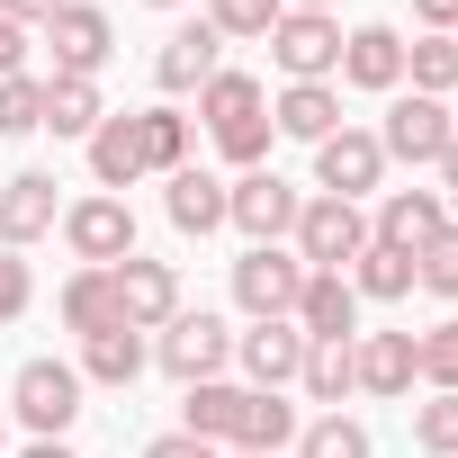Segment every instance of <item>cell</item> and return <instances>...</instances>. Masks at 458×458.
I'll list each match as a JSON object with an SVG mask.
<instances>
[{
  "label": "cell",
  "mask_w": 458,
  "mask_h": 458,
  "mask_svg": "<svg viewBox=\"0 0 458 458\" xmlns=\"http://www.w3.org/2000/svg\"><path fill=\"white\" fill-rule=\"evenodd\" d=\"M144 360H153V342H144L135 324H108V333H90V342H81V360H72V369H81V386H135V377H144Z\"/></svg>",
  "instance_id": "d6986e66"
},
{
  "label": "cell",
  "mask_w": 458,
  "mask_h": 458,
  "mask_svg": "<svg viewBox=\"0 0 458 458\" xmlns=\"http://www.w3.org/2000/svg\"><path fill=\"white\" fill-rule=\"evenodd\" d=\"M413 288L422 297H458V225H440V234L413 252Z\"/></svg>",
  "instance_id": "d590c367"
},
{
  "label": "cell",
  "mask_w": 458,
  "mask_h": 458,
  "mask_svg": "<svg viewBox=\"0 0 458 458\" xmlns=\"http://www.w3.org/2000/svg\"><path fill=\"white\" fill-rule=\"evenodd\" d=\"M413 440H422L431 458H458V395H431V404L413 413Z\"/></svg>",
  "instance_id": "8d00e7d4"
},
{
  "label": "cell",
  "mask_w": 458,
  "mask_h": 458,
  "mask_svg": "<svg viewBox=\"0 0 458 458\" xmlns=\"http://www.w3.org/2000/svg\"><path fill=\"white\" fill-rule=\"evenodd\" d=\"M297 458H369V431H360L351 413H315V422L297 431Z\"/></svg>",
  "instance_id": "836d02e7"
},
{
  "label": "cell",
  "mask_w": 458,
  "mask_h": 458,
  "mask_svg": "<svg viewBox=\"0 0 458 458\" xmlns=\"http://www.w3.org/2000/svg\"><path fill=\"white\" fill-rule=\"evenodd\" d=\"M440 225H449V198H440V189H386L377 216H369V243H395V252L413 261Z\"/></svg>",
  "instance_id": "4fadbf2b"
},
{
  "label": "cell",
  "mask_w": 458,
  "mask_h": 458,
  "mask_svg": "<svg viewBox=\"0 0 458 458\" xmlns=\"http://www.w3.org/2000/svg\"><path fill=\"white\" fill-rule=\"evenodd\" d=\"M64 243H72V261L81 270H117V261H135V207L126 198H72L64 207Z\"/></svg>",
  "instance_id": "3957f363"
},
{
  "label": "cell",
  "mask_w": 458,
  "mask_h": 458,
  "mask_svg": "<svg viewBox=\"0 0 458 458\" xmlns=\"http://www.w3.org/2000/svg\"><path fill=\"white\" fill-rule=\"evenodd\" d=\"M261 46L279 55L288 81H333V72H342V19H333V10H288Z\"/></svg>",
  "instance_id": "ba28073f"
},
{
  "label": "cell",
  "mask_w": 458,
  "mask_h": 458,
  "mask_svg": "<svg viewBox=\"0 0 458 458\" xmlns=\"http://www.w3.org/2000/svg\"><path fill=\"white\" fill-rule=\"evenodd\" d=\"M234 360H243V377L261 395H288L297 369H306V333L297 324H252V333H234Z\"/></svg>",
  "instance_id": "5bb4252c"
},
{
  "label": "cell",
  "mask_w": 458,
  "mask_h": 458,
  "mask_svg": "<svg viewBox=\"0 0 458 458\" xmlns=\"http://www.w3.org/2000/svg\"><path fill=\"white\" fill-rule=\"evenodd\" d=\"M270 126L297 135V144H324V135H342V90L333 81H288L279 108H270Z\"/></svg>",
  "instance_id": "44dd1931"
},
{
  "label": "cell",
  "mask_w": 458,
  "mask_h": 458,
  "mask_svg": "<svg viewBox=\"0 0 458 458\" xmlns=\"http://www.w3.org/2000/svg\"><path fill=\"white\" fill-rule=\"evenodd\" d=\"M216 72H225V37H216L207 19H198V28H171L162 55H153V81H162V90H207Z\"/></svg>",
  "instance_id": "2e32d148"
},
{
  "label": "cell",
  "mask_w": 458,
  "mask_h": 458,
  "mask_svg": "<svg viewBox=\"0 0 458 458\" xmlns=\"http://www.w3.org/2000/svg\"><path fill=\"white\" fill-rule=\"evenodd\" d=\"M440 198H458V144L440 153Z\"/></svg>",
  "instance_id": "ee69618b"
},
{
  "label": "cell",
  "mask_w": 458,
  "mask_h": 458,
  "mask_svg": "<svg viewBox=\"0 0 458 458\" xmlns=\"http://www.w3.org/2000/svg\"><path fill=\"white\" fill-rule=\"evenodd\" d=\"M351 342H360V333H351ZM351 342H306V369H297L306 404L342 413V395H360V377H351Z\"/></svg>",
  "instance_id": "d4e9b609"
},
{
  "label": "cell",
  "mask_w": 458,
  "mask_h": 458,
  "mask_svg": "<svg viewBox=\"0 0 458 458\" xmlns=\"http://www.w3.org/2000/svg\"><path fill=\"white\" fill-rule=\"evenodd\" d=\"M162 207H171L180 234H216V225H225V180L189 162V171H171V198H162Z\"/></svg>",
  "instance_id": "cb8c5ba5"
},
{
  "label": "cell",
  "mask_w": 458,
  "mask_h": 458,
  "mask_svg": "<svg viewBox=\"0 0 458 458\" xmlns=\"http://www.w3.org/2000/svg\"><path fill=\"white\" fill-rule=\"evenodd\" d=\"M288 19V0H207V28L234 46V37H270Z\"/></svg>",
  "instance_id": "d6a6232c"
},
{
  "label": "cell",
  "mask_w": 458,
  "mask_h": 458,
  "mask_svg": "<svg viewBox=\"0 0 458 458\" xmlns=\"http://www.w3.org/2000/svg\"><path fill=\"white\" fill-rule=\"evenodd\" d=\"M55 10H64V0H0V19H19V28H46Z\"/></svg>",
  "instance_id": "b9f144b4"
},
{
  "label": "cell",
  "mask_w": 458,
  "mask_h": 458,
  "mask_svg": "<svg viewBox=\"0 0 458 458\" xmlns=\"http://www.w3.org/2000/svg\"><path fill=\"white\" fill-rule=\"evenodd\" d=\"M288 243H297V261H306V270H351V261H360V243H369V216H360L351 198H306Z\"/></svg>",
  "instance_id": "5b68a950"
},
{
  "label": "cell",
  "mask_w": 458,
  "mask_h": 458,
  "mask_svg": "<svg viewBox=\"0 0 458 458\" xmlns=\"http://www.w3.org/2000/svg\"><path fill=\"white\" fill-rule=\"evenodd\" d=\"M10 72H28V28L0 19V81H10Z\"/></svg>",
  "instance_id": "f35d334b"
},
{
  "label": "cell",
  "mask_w": 458,
  "mask_h": 458,
  "mask_svg": "<svg viewBox=\"0 0 458 458\" xmlns=\"http://www.w3.org/2000/svg\"><path fill=\"white\" fill-rule=\"evenodd\" d=\"M234 458H261V449H234Z\"/></svg>",
  "instance_id": "c3c4849f"
},
{
  "label": "cell",
  "mask_w": 458,
  "mask_h": 458,
  "mask_svg": "<svg viewBox=\"0 0 458 458\" xmlns=\"http://www.w3.org/2000/svg\"><path fill=\"white\" fill-rule=\"evenodd\" d=\"M153 10H180V0H153Z\"/></svg>",
  "instance_id": "7dc6e473"
},
{
  "label": "cell",
  "mask_w": 458,
  "mask_h": 458,
  "mask_svg": "<svg viewBox=\"0 0 458 458\" xmlns=\"http://www.w3.org/2000/svg\"><path fill=\"white\" fill-rule=\"evenodd\" d=\"M342 81L351 90H404V37L395 28H351L342 37Z\"/></svg>",
  "instance_id": "ac0fdd59"
},
{
  "label": "cell",
  "mask_w": 458,
  "mask_h": 458,
  "mask_svg": "<svg viewBox=\"0 0 458 458\" xmlns=\"http://www.w3.org/2000/svg\"><path fill=\"white\" fill-rule=\"evenodd\" d=\"M10 413H19L37 440H64V431L81 422V369H72V360H28V369L10 377Z\"/></svg>",
  "instance_id": "6da1fadb"
},
{
  "label": "cell",
  "mask_w": 458,
  "mask_h": 458,
  "mask_svg": "<svg viewBox=\"0 0 458 458\" xmlns=\"http://www.w3.org/2000/svg\"><path fill=\"white\" fill-rule=\"evenodd\" d=\"M413 377H422L431 395H458V324H431V333H413Z\"/></svg>",
  "instance_id": "1f68e13d"
},
{
  "label": "cell",
  "mask_w": 458,
  "mask_h": 458,
  "mask_svg": "<svg viewBox=\"0 0 458 458\" xmlns=\"http://www.w3.org/2000/svg\"><path fill=\"white\" fill-rule=\"evenodd\" d=\"M108 288H117V315H126L135 333H162V324L180 315V270H171V261H144V252H135V261L108 270Z\"/></svg>",
  "instance_id": "8fae6325"
},
{
  "label": "cell",
  "mask_w": 458,
  "mask_h": 458,
  "mask_svg": "<svg viewBox=\"0 0 458 458\" xmlns=\"http://www.w3.org/2000/svg\"><path fill=\"white\" fill-rule=\"evenodd\" d=\"M144 458H225V449H207V440H189V431H162Z\"/></svg>",
  "instance_id": "60d3db41"
},
{
  "label": "cell",
  "mask_w": 458,
  "mask_h": 458,
  "mask_svg": "<svg viewBox=\"0 0 458 458\" xmlns=\"http://www.w3.org/2000/svg\"><path fill=\"white\" fill-rule=\"evenodd\" d=\"M342 279H351L360 306H395V297H413V261H404L395 243H360V261H351Z\"/></svg>",
  "instance_id": "603a6c76"
},
{
  "label": "cell",
  "mask_w": 458,
  "mask_h": 458,
  "mask_svg": "<svg viewBox=\"0 0 458 458\" xmlns=\"http://www.w3.org/2000/svg\"><path fill=\"white\" fill-rule=\"evenodd\" d=\"M288 324H297L306 342H351V333H360V297H351V279H342V270H306Z\"/></svg>",
  "instance_id": "9a60e30c"
},
{
  "label": "cell",
  "mask_w": 458,
  "mask_h": 458,
  "mask_svg": "<svg viewBox=\"0 0 458 458\" xmlns=\"http://www.w3.org/2000/svg\"><path fill=\"white\" fill-rule=\"evenodd\" d=\"M351 377H360V395H413V333H360Z\"/></svg>",
  "instance_id": "ffe728a7"
},
{
  "label": "cell",
  "mask_w": 458,
  "mask_h": 458,
  "mask_svg": "<svg viewBox=\"0 0 458 458\" xmlns=\"http://www.w3.org/2000/svg\"><path fill=\"white\" fill-rule=\"evenodd\" d=\"M64 324L90 342V333H108V324H126L117 315V288H108V270H72L64 279Z\"/></svg>",
  "instance_id": "83f0119b"
},
{
  "label": "cell",
  "mask_w": 458,
  "mask_h": 458,
  "mask_svg": "<svg viewBox=\"0 0 458 458\" xmlns=\"http://www.w3.org/2000/svg\"><path fill=\"white\" fill-rule=\"evenodd\" d=\"M99 117H108L99 81H46V135H72V144H90V135H99Z\"/></svg>",
  "instance_id": "4316f807"
},
{
  "label": "cell",
  "mask_w": 458,
  "mask_h": 458,
  "mask_svg": "<svg viewBox=\"0 0 458 458\" xmlns=\"http://www.w3.org/2000/svg\"><path fill=\"white\" fill-rule=\"evenodd\" d=\"M297 431H306V413H297L288 395H261V386H252V404H243V431H234V449H261V458H279V449H297Z\"/></svg>",
  "instance_id": "484cf974"
},
{
  "label": "cell",
  "mask_w": 458,
  "mask_h": 458,
  "mask_svg": "<svg viewBox=\"0 0 458 458\" xmlns=\"http://www.w3.org/2000/svg\"><path fill=\"white\" fill-rule=\"evenodd\" d=\"M90 180H99L108 198L144 180V135H135V117H117V108L99 117V135H90Z\"/></svg>",
  "instance_id": "7402d4cb"
},
{
  "label": "cell",
  "mask_w": 458,
  "mask_h": 458,
  "mask_svg": "<svg viewBox=\"0 0 458 458\" xmlns=\"http://www.w3.org/2000/svg\"><path fill=\"white\" fill-rule=\"evenodd\" d=\"M64 225V198H55V171H19L0 180V252H28L37 234Z\"/></svg>",
  "instance_id": "7c38bea8"
},
{
  "label": "cell",
  "mask_w": 458,
  "mask_h": 458,
  "mask_svg": "<svg viewBox=\"0 0 458 458\" xmlns=\"http://www.w3.org/2000/svg\"><path fill=\"white\" fill-rule=\"evenodd\" d=\"M458 144V117H449V99H422V90H395V108H386V126H377V153L386 162H431L440 171V153Z\"/></svg>",
  "instance_id": "7a4b0ae2"
},
{
  "label": "cell",
  "mask_w": 458,
  "mask_h": 458,
  "mask_svg": "<svg viewBox=\"0 0 458 458\" xmlns=\"http://www.w3.org/2000/svg\"><path fill=\"white\" fill-rule=\"evenodd\" d=\"M46 46H55V81H99L108 55H117V28H108V10H90V0H64L46 19Z\"/></svg>",
  "instance_id": "8992f818"
},
{
  "label": "cell",
  "mask_w": 458,
  "mask_h": 458,
  "mask_svg": "<svg viewBox=\"0 0 458 458\" xmlns=\"http://www.w3.org/2000/svg\"><path fill=\"white\" fill-rule=\"evenodd\" d=\"M297 189L279 180V171H243V180H225V225H243L252 243H288L297 234Z\"/></svg>",
  "instance_id": "9c48e42d"
},
{
  "label": "cell",
  "mask_w": 458,
  "mask_h": 458,
  "mask_svg": "<svg viewBox=\"0 0 458 458\" xmlns=\"http://www.w3.org/2000/svg\"><path fill=\"white\" fill-rule=\"evenodd\" d=\"M449 117H458V108H449Z\"/></svg>",
  "instance_id": "681fc988"
},
{
  "label": "cell",
  "mask_w": 458,
  "mask_h": 458,
  "mask_svg": "<svg viewBox=\"0 0 458 458\" xmlns=\"http://www.w3.org/2000/svg\"><path fill=\"white\" fill-rule=\"evenodd\" d=\"M0 135H46V81L37 72L0 81Z\"/></svg>",
  "instance_id": "e575fe53"
},
{
  "label": "cell",
  "mask_w": 458,
  "mask_h": 458,
  "mask_svg": "<svg viewBox=\"0 0 458 458\" xmlns=\"http://www.w3.org/2000/svg\"><path fill=\"white\" fill-rule=\"evenodd\" d=\"M288 10H342V0H288Z\"/></svg>",
  "instance_id": "bcb514c9"
},
{
  "label": "cell",
  "mask_w": 458,
  "mask_h": 458,
  "mask_svg": "<svg viewBox=\"0 0 458 458\" xmlns=\"http://www.w3.org/2000/svg\"><path fill=\"white\" fill-rule=\"evenodd\" d=\"M135 135H144V171H189V117L180 108H135Z\"/></svg>",
  "instance_id": "f546056e"
},
{
  "label": "cell",
  "mask_w": 458,
  "mask_h": 458,
  "mask_svg": "<svg viewBox=\"0 0 458 458\" xmlns=\"http://www.w3.org/2000/svg\"><path fill=\"white\" fill-rule=\"evenodd\" d=\"M377 180H386V153H377V135L342 126V135H324V144H315V189H324V198H351V207H360Z\"/></svg>",
  "instance_id": "30bf717a"
},
{
  "label": "cell",
  "mask_w": 458,
  "mask_h": 458,
  "mask_svg": "<svg viewBox=\"0 0 458 458\" xmlns=\"http://www.w3.org/2000/svg\"><path fill=\"white\" fill-rule=\"evenodd\" d=\"M19 458H81V449H72V440H28Z\"/></svg>",
  "instance_id": "7bdbcfd3"
},
{
  "label": "cell",
  "mask_w": 458,
  "mask_h": 458,
  "mask_svg": "<svg viewBox=\"0 0 458 458\" xmlns=\"http://www.w3.org/2000/svg\"><path fill=\"white\" fill-rule=\"evenodd\" d=\"M449 46H458V37H449Z\"/></svg>",
  "instance_id": "f907efd6"
},
{
  "label": "cell",
  "mask_w": 458,
  "mask_h": 458,
  "mask_svg": "<svg viewBox=\"0 0 458 458\" xmlns=\"http://www.w3.org/2000/svg\"><path fill=\"white\" fill-rule=\"evenodd\" d=\"M243 404H252V386L198 377V386H189V404H180V431H189V440H207V449H234V431H243Z\"/></svg>",
  "instance_id": "e0dca14e"
},
{
  "label": "cell",
  "mask_w": 458,
  "mask_h": 458,
  "mask_svg": "<svg viewBox=\"0 0 458 458\" xmlns=\"http://www.w3.org/2000/svg\"><path fill=\"white\" fill-rule=\"evenodd\" d=\"M153 360H162L180 386H198V377H225V360H234V333H225V315H207V306H198V315L180 306V315L162 324Z\"/></svg>",
  "instance_id": "52a82bcc"
},
{
  "label": "cell",
  "mask_w": 458,
  "mask_h": 458,
  "mask_svg": "<svg viewBox=\"0 0 458 458\" xmlns=\"http://www.w3.org/2000/svg\"><path fill=\"white\" fill-rule=\"evenodd\" d=\"M0 458H10V404H0Z\"/></svg>",
  "instance_id": "f6af8a7d"
},
{
  "label": "cell",
  "mask_w": 458,
  "mask_h": 458,
  "mask_svg": "<svg viewBox=\"0 0 458 458\" xmlns=\"http://www.w3.org/2000/svg\"><path fill=\"white\" fill-rule=\"evenodd\" d=\"M198 117L225 135V126H243V117H270V99H261V81H252V72H216V81L198 90Z\"/></svg>",
  "instance_id": "f1b7e54d"
},
{
  "label": "cell",
  "mask_w": 458,
  "mask_h": 458,
  "mask_svg": "<svg viewBox=\"0 0 458 458\" xmlns=\"http://www.w3.org/2000/svg\"><path fill=\"white\" fill-rule=\"evenodd\" d=\"M297 288H306V261L279 252V243H252V252L234 261V306H243L252 324H288V315H297Z\"/></svg>",
  "instance_id": "277c9868"
},
{
  "label": "cell",
  "mask_w": 458,
  "mask_h": 458,
  "mask_svg": "<svg viewBox=\"0 0 458 458\" xmlns=\"http://www.w3.org/2000/svg\"><path fill=\"white\" fill-rule=\"evenodd\" d=\"M37 306V279H28V261L19 252H0V324H19Z\"/></svg>",
  "instance_id": "74e56055"
},
{
  "label": "cell",
  "mask_w": 458,
  "mask_h": 458,
  "mask_svg": "<svg viewBox=\"0 0 458 458\" xmlns=\"http://www.w3.org/2000/svg\"><path fill=\"white\" fill-rule=\"evenodd\" d=\"M404 72H413L422 99H449V90H458V46H449V37H413V46H404Z\"/></svg>",
  "instance_id": "4dcf8cb0"
},
{
  "label": "cell",
  "mask_w": 458,
  "mask_h": 458,
  "mask_svg": "<svg viewBox=\"0 0 458 458\" xmlns=\"http://www.w3.org/2000/svg\"><path fill=\"white\" fill-rule=\"evenodd\" d=\"M413 19H422V37H458V0H413Z\"/></svg>",
  "instance_id": "ab89813d"
}]
</instances>
